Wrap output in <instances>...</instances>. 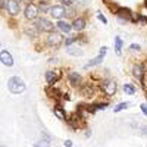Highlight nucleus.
I'll list each match as a JSON object with an SVG mask.
<instances>
[{"instance_id":"20","label":"nucleus","mask_w":147,"mask_h":147,"mask_svg":"<svg viewBox=\"0 0 147 147\" xmlns=\"http://www.w3.org/2000/svg\"><path fill=\"white\" fill-rule=\"evenodd\" d=\"M122 46H124L122 38H121V37H115V52L118 55H121V52H122Z\"/></svg>"},{"instance_id":"23","label":"nucleus","mask_w":147,"mask_h":147,"mask_svg":"<svg viewBox=\"0 0 147 147\" xmlns=\"http://www.w3.org/2000/svg\"><path fill=\"white\" fill-rule=\"evenodd\" d=\"M127 107H129V103H128V102H122V103H119V105L115 106L113 112L118 113V112H121V110H124V109H127Z\"/></svg>"},{"instance_id":"22","label":"nucleus","mask_w":147,"mask_h":147,"mask_svg":"<svg viewBox=\"0 0 147 147\" xmlns=\"http://www.w3.org/2000/svg\"><path fill=\"white\" fill-rule=\"evenodd\" d=\"M122 90H124L127 94H136V91H137V88L134 87L132 84H125L124 87H122Z\"/></svg>"},{"instance_id":"19","label":"nucleus","mask_w":147,"mask_h":147,"mask_svg":"<svg viewBox=\"0 0 147 147\" xmlns=\"http://www.w3.org/2000/svg\"><path fill=\"white\" fill-rule=\"evenodd\" d=\"M34 147H50V137L47 134H43V138L40 141H37Z\"/></svg>"},{"instance_id":"4","label":"nucleus","mask_w":147,"mask_h":147,"mask_svg":"<svg viewBox=\"0 0 147 147\" xmlns=\"http://www.w3.org/2000/svg\"><path fill=\"white\" fill-rule=\"evenodd\" d=\"M100 88L102 91L106 94V96H113L118 90V85L113 80H105L102 84H100Z\"/></svg>"},{"instance_id":"11","label":"nucleus","mask_w":147,"mask_h":147,"mask_svg":"<svg viewBox=\"0 0 147 147\" xmlns=\"http://www.w3.org/2000/svg\"><path fill=\"white\" fill-rule=\"evenodd\" d=\"M24 31H25V34H27L28 37H31V38H35V37L41 32L35 24H32V25H27L25 28H24Z\"/></svg>"},{"instance_id":"26","label":"nucleus","mask_w":147,"mask_h":147,"mask_svg":"<svg viewBox=\"0 0 147 147\" xmlns=\"http://www.w3.org/2000/svg\"><path fill=\"white\" fill-rule=\"evenodd\" d=\"M75 41H78V37H75V35H72V37H68V38L65 40V44H66V47L68 46H71V44H74Z\"/></svg>"},{"instance_id":"33","label":"nucleus","mask_w":147,"mask_h":147,"mask_svg":"<svg viewBox=\"0 0 147 147\" xmlns=\"http://www.w3.org/2000/svg\"><path fill=\"white\" fill-rule=\"evenodd\" d=\"M141 131H143V134H147V127H141Z\"/></svg>"},{"instance_id":"16","label":"nucleus","mask_w":147,"mask_h":147,"mask_svg":"<svg viewBox=\"0 0 147 147\" xmlns=\"http://www.w3.org/2000/svg\"><path fill=\"white\" fill-rule=\"evenodd\" d=\"M72 28L75 31H82L85 28V19L84 18H75L72 22Z\"/></svg>"},{"instance_id":"18","label":"nucleus","mask_w":147,"mask_h":147,"mask_svg":"<svg viewBox=\"0 0 147 147\" xmlns=\"http://www.w3.org/2000/svg\"><path fill=\"white\" fill-rule=\"evenodd\" d=\"M56 27L62 31V32H69V31L72 30V25H71V24H68L66 21H63V19H62V21H57Z\"/></svg>"},{"instance_id":"24","label":"nucleus","mask_w":147,"mask_h":147,"mask_svg":"<svg viewBox=\"0 0 147 147\" xmlns=\"http://www.w3.org/2000/svg\"><path fill=\"white\" fill-rule=\"evenodd\" d=\"M93 85H90V84H87V85H84L82 87V93L87 96V97H91V94H93Z\"/></svg>"},{"instance_id":"34","label":"nucleus","mask_w":147,"mask_h":147,"mask_svg":"<svg viewBox=\"0 0 147 147\" xmlns=\"http://www.w3.org/2000/svg\"><path fill=\"white\" fill-rule=\"evenodd\" d=\"M56 62H57V59H55V57L50 59V63H56Z\"/></svg>"},{"instance_id":"25","label":"nucleus","mask_w":147,"mask_h":147,"mask_svg":"<svg viewBox=\"0 0 147 147\" xmlns=\"http://www.w3.org/2000/svg\"><path fill=\"white\" fill-rule=\"evenodd\" d=\"M66 52H68L71 56H81V55H82V52L80 50V49H72V47H69Z\"/></svg>"},{"instance_id":"32","label":"nucleus","mask_w":147,"mask_h":147,"mask_svg":"<svg viewBox=\"0 0 147 147\" xmlns=\"http://www.w3.org/2000/svg\"><path fill=\"white\" fill-rule=\"evenodd\" d=\"M62 2H63L65 6H71L72 5V0H62Z\"/></svg>"},{"instance_id":"6","label":"nucleus","mask_w":147,"mask_h":147,"mask_svg":"<svg viewBox=\"0 0 147 147\" xmlns=\"http://www.w3.org/2000/svg\"><path fill=\"white\" fill-rule=\"evenodd\" d=\"M46 43H47V46H50V47H59L60 44L63 43V38H62V35H60L59 32L53 31V32H49L47 38H46Z\"/></svg>"},{"instance_id":"15","label":"nucleus","mask_w":147,"mask_h":147,"mask_svg":"<svg viewBox=\"0 0 147 147\" xmlns=\"http://www.w3.org/2000/svg\"><path fill=\"white\" fill-rule=\"evenodd\" d=\"M2 63L6 66H12L13 65V57L7 50H2Z\"/></svg>"},{"instance_id":"2","label":"nucleus","mask_w":147,"mask_h":147,"mask_svg":"<svg viewBox=\"0 0 147 147\" xmlns=\"http://www.w3.org/2000/svg\"><path fill=\"white\" fill-rule=\"evenodd\" d=\"M38 13H40V7H38V5H35V3H28L25 6V10H24V15H25V18L28 21L38 19Z\"/></svg>"},{"instance_id":"1","label":"nucleus","mask_w":147,"mask_h":147,"mask_svg":"<svg viewBox=\"0 0 147 147\" xmlns=\"http://www.w3.org/2000/svg\"><path fill=\"white\" fill-rule=\"evenodd\" d=\"M7 88L13 94H21V93L25 91L27 87H25V82H24L19 77H12L7 81Z\"/></svg>"},{"instance_id":"14","label":"nucleus","mask_w":147,"mask_h":147,"mask_svg":"<svg viewBox=\"0 0 147 147\" xmlns=\"http://www.w3.org/2000/svg\"><path fill=\"white\" fill-rule=\"evenodd\" d=\"M59 72H56V71H49V72H46V81H47V84H50V85H53L57 80H59Z\"/></svg>"},{"instance_id":"29","label":"nucleus","mask_w":147,"mask_h":147,"mask_svg":"<svg viewBox=\"0 0 147 147\" xmlns=\"http://www.w3.org/2000/svg\"><path fill=\"white\" fill-rule=\"evenodd\" d=\"M97 18H99V19H100L103 24H107V19H106V16L102 13V12H97Z\"/></svg>"},{"instance_id":"21","label":"nucleus","mask_w":147,"mask_h":147,"mask_svg":"<svg viewBox=\"0 0 147 147\" xmlns=\"http://www.w3.org/2000/svg\"><path fill=\"white\" fill-rule=\"evenodd\" d=\"M46 93L49 94V97H55V99L60 97V93H59V90H57V88H55V87H49V88L46 90Z\"/></svg>"},{"instance_id":"9","label":"nucleus","mask_w":147,"mask_h":147,"mask_svg":"<svg viewBox=\"0 0 147 147\" xmlns=\"http://www.w3.org/2000/svg\"><path fill=\"white\" fill-rule=\"evenodd\" d=\"M106 52H107V47H102V49H100V55L97 56V57H94V59H91L90 62H88L87 65H85V68H90V66H96V65H99L100 62H103V57H105Z\"/></svg>"},{"instance_id":"38","label":"nucleus","mask_w":147,"mask_h":147,"mask_svg":"<svg viewBox=\"0 0 147 147\" xmlns=\"http://www.w3.org/2000/svg\"><path fill=\"white\" fill-rule=\"evenodd\" d=\"M2 147H5V146H2Z\"/></svg>"},{"instance_id":"8","label":"nucleus","mask_w":147,"mask_h":147,"mask_svg":"<svg viewBox=\"0 0 147 147\" xmlns=\"http://www.w3.org/2000/svg\"><path fill=\"white\" fill-rule=\"evenodd\" d=\"M5 9L10 16H16L19 13V3L16 2V0H7Z\"/></svg>"},{"instance_id":"7","label":"nucleus","mask_w":147,"mask_h":147,"mask_svg":"<svg viewBox=\"0 0 147 147\" xmlns=\"http://www.w3.org/2000/svg\"><path fill=\"white\" fill-rule=\"evenodd\" d=\"M50 15H52L53 18H56L57 21H62V19L66 16V9H65V6H62V5L52 6V9H50Z\"/></svg>"},{"instance_id":"31","label":"nucleus","mask_w":147,"mask_h":147,"mask_svg":"<svg viewBox=\"0 0 147 147\" xmlns=\"http://www.w3.org/2000/svg\"><path fill=\"white\" fill-rule=\"evenodd\" d=\"M63 144H65V147H74V144H72V141H71V140H66Z\"/></svg>"},{"instance_id":"37","label":"nucleus","mask_w":147,"mask_h":147,"mask_svg":"<svg viewBox=\"0 0 147 147\" xmlns=\"http://www.w3.org/2000/svg\"><path fill=\"white\" fill-rule=\"evenodd\" d=\"M144 3H146V7H147V0H144Z\"/></svg>"},{"instance_id":"27","label":"nucleus","mask_w":147,"mask_h":147,"mask_svg":"<svg viewBox=\"0 0 147 147\" xmlns=\"http://www.w3.org/2000/svg\"><path fill=\"white\" fill-rule=\"evenodd\" d=\"M38 7H40V10L41 12H44V13H46V12L49 10V12H50V9L52 7H49V5L46 3V2H40V5H38Z\"/></svg>"},{"instance_id":"3","label":"nucleus","mask_w":147,"mask_h":147,"mask_svg":"<svg viewBox=\"0 0 147 147\" xmlns=\"http://www.w3.org/2000/svg\"><path fill=\"white\" fill-rule=\"evenodd\" d=\"M35 25L38 27V30L41 32H53L55 30V25H53V22L52 21H49L46 18H38V19H35Z\"/></svg>"},{"instance_id":"10","label":"nucleus","mask_w":147,"mask_h":147,"mask_svg":"<svg viewBox=\"0 0 147 147\" xmlns=\"http://www.w3.org/2000/svg\"><path fill=\"white\" fill-rule=\"evenodd\" d=\"M132 74H134V77L143 84V81H144V66L140 65V63H136L132 66Z\"/></svg>"},{"instance_id":"12","label":"nucleus","mask_w":147,"mask_h":147,"mask_svg":"<svg viewBox=\"0 0 147 147\" xmlns=\"http://www.w3.org/2000/svg\"><path fill=\"white\" fill-rule=\"evenodd\" d=\"M81 121H82V118L80 116V113H74V115L68 119V124H69V127H71V128L77 129V128H80Z\"/></svg>"},{"instance_id":"13","label":"nucleus","mask_w":147,"mask_h":147,"mask_svg":"<svg viewBox=\"0 0 147 147\" xmlns=\"http://www.w3.org/2000/svg\"><path fill=\"white\" fill-rule=\"evenodd\" d=\"M68 81H69V84L72 85V87H77V85H80V82H81V75L78 72H69L68 74Z\"/></svg>"},{"instance_id":"30","label":"nucleus","mask_w":147,"mask_h":147,"mask_svg":"<svg viewBox=\"0 0 147 147\" xmlns=\"http://www.w3.org/2000/svg\"><path fill=\"white\" fill-rule=\"evenodd\" d=\"M140 109H141V112L147 116V103H143V105L140 106Z\"/></svg>"},{"instance_id":"17","label":"nucleus","mask_w":147,"mask_h":147,"mask_svg":"<svg viewBox=\"0 0 147 147\" xmlns=\"http://www.w3.org/2000/svg\"><path fill=\"white\" fill-rule=\"evenodd\" d=\"M53 113L60 119V121H66V113H65V109L60 106V105H56L55 109H53Z\"/></svg>"},{"instance_id":"35","label":"nucleus","mask_w":147,"mask_h":147,"mask_svg":"<svg viewBox=\"0 0 147 147\" xmlns=\"http://www.w3.org/2000/svg\"><path fill=\"white\" fill-rule=\"evenodd\" d=\"M6 2H7V0H2V7L5 9V6H6Z\"/></svg>"},{"instance_id":"5","label":"nucleus","mask_w":147,"mask_h":147,"mask_svg":"<svg viewBox=\"0 0 147 147\" xmlns=\"http://www.w3.org/2000/svg\"><path fill=\"white\" fill-rule=\"evenodd\" d=\"M115 15H116L118 21L122 22V24L129 22V21L132 19V12H131L129 9H127V7H118V9L115 10Z\"/></svg>"},{"instance_id":"36","label":"nucleus","mask_w":147,"mask_h":147,"mask_svg":"<svg viewBox=\"0 0 147 147\" xmlns=\"http://www.w3.org/2000/svg\"><path fill=\"white\" fill-rule=\"evenodd\" d=\"M21 2H24V3H32V0H21Z\"/></svg>"},{"instance_id":"28","label":"nucleus","mask_w":147,"mask_h":147,"mask_svg":"<svg viewBox=\"0 0 147 147\" xmlns=\"http://www.w3.org/2000/svg\"><path fill=\"white\" fill-rule=\"evenodd\" d=\"M129 50H132V52H140V50H141V46H140V44H131V46H129Z\"/></svg>"}]
</instances>
